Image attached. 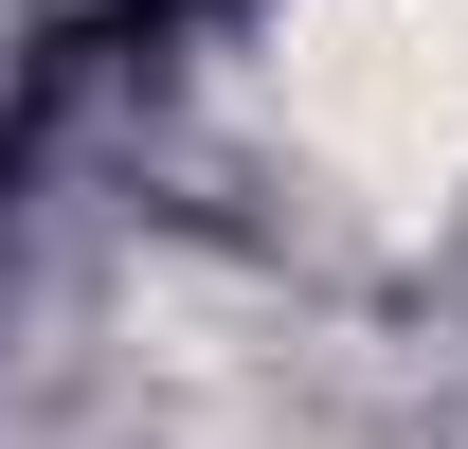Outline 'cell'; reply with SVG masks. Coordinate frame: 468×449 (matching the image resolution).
I'll list each match as a JSON object with an SVG mask.
<instances>
[{
	"label": "cell",
	"instance_id": "cell-1",
	"mask_svg": "<svg viewBox=\"0 0 468 449\" xmlns=\"http://www.w3.org/2000/svg\"><path fill=\"white\" fill-rule=\"evenodd\" d=\"M289 126H306V162L360 180L378 216L451 198L468 180V18L451 0H306Z\"/></svg>",
	"mask_w": 468,
	"mask_h": 449
}]
</instances>
